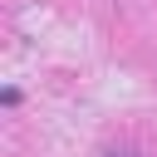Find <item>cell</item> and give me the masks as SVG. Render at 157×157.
<instances>
[{
  "label": "cell",
  "instance_id": "1",
  "mask_svg": "<svg viewBox=\"0 0 157 157\" xmlns=\"http://www.w3.org/2000/svg\"><path fill=\"white\" fill-rule=\"evenodd\" d=\"M108 157H137V152H108Z\"/></svg>",
  "mask_w": 157,
  "mask_h": 157
}]
</instances>
